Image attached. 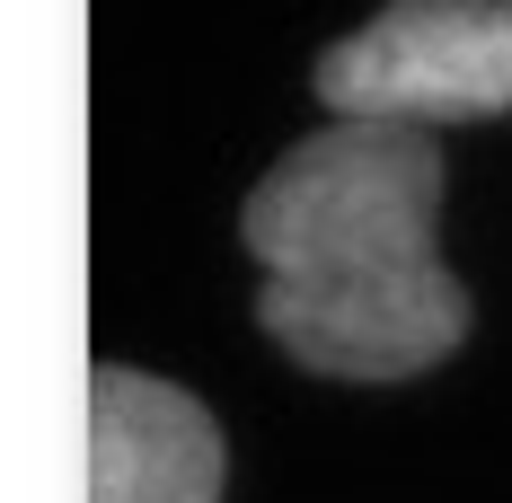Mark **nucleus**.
Here are the masks:
<instances>
[{
    "instance_id": "obj_1",
    "label": "nucleus",
    "mask_w": 512,
    "mask_h": 503,
    "mask_svg": "<svg viewBox=\"0 0 512 503\" xmlns=\"http://www.w3.org/2000/svg\"><path fill=\"white\" fill-rule=\"evenodd\" d=\"M442 151L415 124H327L256 177L239 239L256 327L327 380H407L468 345V292L433 256Z\"/></svg>"
},
{
    "instance_id": "obj_2",
    "label": "nucleus",
    "mask_w": 512,
    "mask_h": 503,
    "mask_svg": "<svg viewBox=\"0 0 512 503\" xmlns=\"http://www.w3.org/2000/svg\"><path fill=\"white\" fill-rule=\"evenodd\" d=\"M336 124H486L512 115V0H389L318 53Z\"/></svg>"
},
{
    "instance_id": "obj_3",
    "label": "nucleus",
    "mask_w": 512,
    "mask_h": 503,
    "mask_svg": "<svg viewBox=\"0 0 512 503\" xmlns=\"http://www.w3.org/2000/svg\"><path fill=\"white\" fill-rule=\"evenodd\" d=\"M221 424L195 389L98 362L89 371V503H221Z\"/></svg>"
}]
</instances>
